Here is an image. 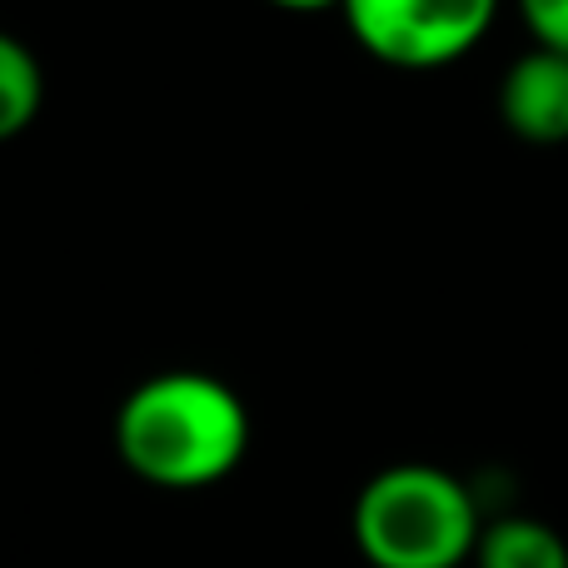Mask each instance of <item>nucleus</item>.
I'll list each match as a JSON object with an SVG mask.
<instances>
[{"label": "nucleus", "instance_id": "1", "mask_svg": "<svg viewBox=\"0 0 568 568\" xmlns=\"http://www.w3.org/2000/svg\"><path fill=\"white\" fill-rule=\"evenodd\" d=\"M115 454L155 489H210L250 454V409L205 369H165L120 399Z\"/></svg>", "mask_w": 568, "mask_h": 568}, {"label": "nucleus", "instance_id": "2", "mask_svg": "<svg viewBox=\"0 0 568 568\" xmlns=\"http://www.w3.org/2000/svg\"><path fill=\"white\" fill-rule=\"evenodd\" d=\"M354 544L374 568H464L479 544V499L439 464H389L354 499Z\"/></svg>", "mask_w": 568, "mask_h": 568}, {"label": "nucleus", "instance_id": "3", "mask_svg": "<svg viewBox=\"0 0 568 568\" xmlns=\"http://www.w3.org/2000/svg\"><path fill=\"white\" fill-rule=\"evenodd\" d=\"M504 0H339L354 45L389 70H444L484 45Z\"/></svg>", "mask_w": 568, "mask_h": 568}, {"label": "nucleus", "instance_id": "4", "mask_svg": "<svg viewBox=\"0 0 568 568\" xmlns=\"http://www.w3.org/2000/svg\"><path fill=\"white\" fill-rule=\"evenodd\" d=\"M499 120L524 145H564L568 140V55L524 50L499 80Z\"/></svg>", "mask_w": 568, "mask_h": 568}, {"label": "nucleus", "instance_id": "5", "mask_svg": "<svg viewBox=\"0 0 568 568\" xmlns=\"http://www.w3.org/2000/svg\"><path fill=\"white\" fill-rule=\"evenodd\" d=\"M474 568H568V544L554 524L529 514H504L479 529Z\"/></svg>", "mask_w": 568, "mask_h": 568}, {"label": "nucleus", "instance_id": "6", "mask_svg": "<svg viewBox=\"0 0 568 568\" xmlns=\"http://www.w3.org/2000/svg\"><path fill=\"white\" fill-rule=\"evenodd\" d=\"M45 105V70L20 36L0 30V145L26 135Z\"/></svg>", "mask_w": 568, "mask_h": 568}, {"label": "nucleus", "instance_id": "7", "mask_svg": "<svg viewBox=\"0 0 568 568\" xmlns=\"http://www.w3.org/2000/svg\"><path fill=\"white\" fill-rule=\"evenodd\" d=\"M514 6H519V20L534 36V45L568 55V0H514Z\"/></svg>", "mask_w": 568, "mask_h": 568}, {"label": "nucleus", "instance_id": "8", "mask_svg": "<svg viewBox=\"0 0 568 568\" xmlns=\"http://www.w3.org/2000/svg\"><path fill=\"white\" fill-rule=\"evenodd\" d=\"M265 6L284 10V16H324V10H339V0H265Z\"/></svg>", "mask_w": 568, "mask_h": 568}]
</instances>
